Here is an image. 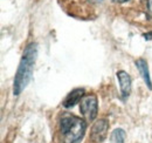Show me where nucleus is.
<instances>
[{
    "label": "nucleus",
    "instance_id": "nucleus-1",
    "mask_svg": "<svg viewBox=\"0 0 152 143\" xmlns=\"http://www.w3.org/2000/svg\"><path fill=\"white\" fill-rule=\"evenodd\" d=\"M37 56H38L37 43L32 42L26 47L25 52L22 54V57L19 62L18 71L15 73L14 83H13V94L15 96L20 95L21 91L27 87V85L32 80Z\"/></svg>",
    "mask_w": 152,
    "mask_h": 143
},
{
    "label": "nucleus",
    "instance_id": "nucleus-2",
    "mask_svg": "<svg viewBox=\"0 0 152 143\" xmlns=\"http://www.w3.org/2000/svg\"><path fill=\"white\" fill-rule=\"evenodd\" d=\"M87 129V123L73 114L66 113L58 121V142L80 143Z\"/></svg>",
    "mask_w": 152,
    "mask_h": 143
},
{
    "label": "nucleus",
    "instance_id": "nucleus-3",
    "mask_svg": "<svg viewBox=\"0 0 152 143\" xmlns=\"http://www.w3.org/2000/svg\"><path fill=\"white\" fill-rule=\"evenodd\" d=\"M80 110H81L86 122H93L97 116V110H98L96 95L94 94L84 95L80 103Z\"/></svg>",
    "mask_w": 152,
    "mask_h": 143
},
{
    "label": "nucleus",
    "instance_id": "nucleus-4",
    "mask_svg": "<svg viewBox=\"0 0 152 143\" xmlns=\"http://www.w3.org/2000/svg\"><path fill=\"white\" fill-rule=\"evenodd\" d=\"M108 130H109V122L107 120L102 119L96 121L90 131V140L94 143H102L108 135Z\"/></svg>",
    "mask_w": 152,
    "mask_h": 143
},
{
    "label": "nucleus",
    "instance_id": "nucleus-5",
    "mask_svg": "<svg viewBox=\"0 0 152 143\" xmlns=\"http://www.w3.org/2000/svg\"><path fill=\"white\" fill-rule=\"evenodd\" d=\"M117 79H118V82H119L122 97L126 99L131 93V77L126 72L119 71L117 72Z\"/></svg>",
    "mask_w": 152,
    "mask_h": 143
},
{
    "label": "nucleus",
    "instance_id": "nucleus-6",
    "mask_svg": "<svg viewBox=\"0 0 152 143\" xmlns=\"http://www.w3.org/2000/svg\"><path fill=\"white\" fill-rule=\"evenodd\" d=\"M84 96V89L83 88H76V89L72 90L68 95H67V97L64 99V101H63V107L64 108H72L74 107L76 103H78L81 100H82V97Z\"/></svg>",
    "mask_w": 152,
    "mask_h": 143
},
{
    "label": "nucleus",
    "instance_id": "nucleus-7",
    "mask_svg": "<svg viewBox=\"0 0 152 143\" xmlns=\"http://www.w3.org/2000/svg\"><path fill=\"white\" fill-rule=\"evenodd\" d=\"M136 66L138 68V71L140 73L145 85L148 86L149 89H152V82L151 79H150V73H149V67H148V62L144 60V59H138L136 61Z\"/></svg>",
    "mask_w": 152,
    "mask_h": 143
},
{
    "label": "nucleus",
    "instance_id": "nucleus-8",
    "mask_svg": "<svg viewBox=\"0 0 152 143\" xmlns=\"http://www.w3.org/2000/svg\"><path fill=\"white\" fill-rule=\"evenodd\" d=\"M125 137H126L125 131L121 128H117L111 133L110 143H124L125 142Z\"/></svg>",
    "mask_w": 152,
    "mask_h": 143
},
{
    "label": "nucleus",
    "instance_id": "nucleus-9",
    "mask_svg": "<svg viewBox=\"0 0 152 143\" xmlns=\"http://www.w3.org/2000/svg\"><path fill=\"white\" fill-rule=\"evenodd\" d=\"M148 13L152 15V0H148Z\"/></svg>",
    "mask_w": 152,
    "mask_h": 143
},
{
    "label": "nucleus",
    "instance_id": "nucleus-10",
    "mask_svg": "<svg viewBox=\"0 0 152 143\" xmlns=\"http://www.w3.org/2000/svg\"><path fill=\"white\" fill-rule=\"evenodd\" d=\"M146 39H152V33H150V34H146Z\"/></svg>",
    "mask_w": 152,
    "mask_h": 143
},
{
    "label": "nucleus",
    "instance_id": "nucleus-11",
    "mask_svg": "<svg viewBox=\"0 0 152 143\" xmlns=\"http://www.w3.org/2000/svg\"><path fill=\"white\" fill-rule=\"evenodd\" d=\"M115 1H117V2H125V1H129V0H115Z\"/></svg>",
    "mask_w": 152,
    "mask_h": 143
}]
</instances>
